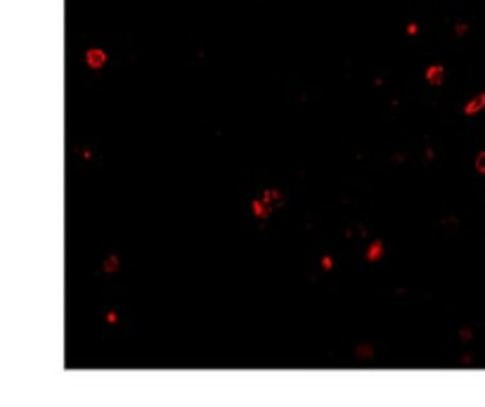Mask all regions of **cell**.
<instances>
[{
	"mask_svg": "<svg viewBox=\"0 0 485 407\" xmlns=\"http://www.w3.org/2000/svg\"><path fill=\"white\" fill-rule=\"evenodd\" d=\"M384 256V244L381 242H372V246L367 249V260H379Z\"/></svg>",
	"mask_w": 485,
	"mask_h": 407,
	"instance_id": "cell-7",
	"label": "cell"
},
{
	"mask_svg": "<svg viewBox=\"0 0 485 407\" xmlns=\"http://www.w3.org/2000/svg\"><path fill=\"white\" fill-rule=\"evenodd\" d=\"M457 33H466V26H464V24H457Z\"/></svg>",
	"mask_w": 485,
	"mask_h": 407,
	"instance_id": "cell-14",
	"label": "cell"
},
{
	"mask_svg": "<svg viewBox=\"0 0 485 407\" xmlns=\"http://www.w3.org/2000/svg\"><path fill=\"white\" fill-rule=\"evenodd\" d=\"M483 109H485V93H480L478 97H473V100H469L464 104V114H466V116H473V114H478V111H483Z\"/></svg>",
	"mask_w": 485,
	"mask_h": 407,
	"instance_id": "cell-3",
	"label": "cell"
},
{
	"mask_svg": "<svg viewBox=\"0 0 485 407\" xmlns=\"http://www.w3.org/2000/svg\"><path fill=\"white\" fill-rule=\"evenodd\" d=\"M107 322H118V315L114 313V310H111V313L107 315Z\"/></svg>",
	"mask_w": 485,
	"mask_h": 407,
	"instance_id": "cell-12",
	"label": "cell"
},
{
	"mask_svg": "<svg viewBox=\"0 0 485 407\" xmlns=\"http://www.w3.org/2000/svg\"><path fill=\"white\" fill-rule=\"evenodd\" d=\"M355 355H358V358H362V360H369V358L374 355V348H372L369 344H360L358 348H355Z\"/></svg>",
	"mask_w": 485,
	"mask_h": 407,
	"instance_id": "cell-8",
	"label": "cell"
},
{
	"mask_svg": "<svg viewBox=\"0 0 485 407\" xmlns=\"http://www.w3.org/2000/svg\"><path fill=\"white\" fill-rule=\"evenodd\" d=\"M471 336H473V331H471L469 327H462V329H459V338H462V341H469Z\"/></svg>",
	"mask_w": 485,
	"mask_h": 407,
	"instance_id": "cell-10",
	"label": "cell"
},
{
	"mask_svg": "<svg viewBox=\"0 0 485 407\" xmlns=\"http://www.w3.org/2000/svg\"><path fill=\"white\" fill-rule=\"evenodd\" d=\"M322 265H324V267H327V270H329V267L334 265V260L329 258V256H324V258H322Z\"/></svg>",
	"mask_w": 485,
	"mask_h": 407,
	"instance_id": "cell-11",
	"label": "cell"
},
{
	"mask_svg": "<svg viewBox=\"0 0 485 407\" xmlns=\"http://www.w3.org/2000/svg\"><path fill=\"white\" fill-rule=\"evenodd\" d=\"M476 171L485 173V152H480V154L476 157Z\"/></svg>",
	"mask_w": 485,
	"mask_h": 407,
	"instance_id": "cell-9",
	"label": "cell"
},
{
	"mask_svg": "<svg viewBox=\"0 0 485 407\" xmlns=\"http://www.w3.org/2000/svg\"><path fill=\"white\" fill-rule=\"evenodd\" d=\"M251 211H253V216H256V218L265 220L267 216H270V206H267L263 199H253V201H251Z\"/></svg>",
	"mask_w": 485,
	"mask_h": 407,
	"instance_id": "cell-4",
	"label": "cell"
},
{
	"mask_svg": "<svg viewBox=\"0 0 485 407\" xmlns=\"http://www.w3.org/2000/svg\"><path fill=\"white\" fill-rule=\"evenodd\" d=\"M118 265H121V260H118L116 253H111V256H107V260H104V265H102V270L107 275H114L118 270Z\"/></svg>",
	"mask_w": 485,
	"mask_h": 407,
	"instance_id": "cell-6",
	"label": "cell"
},
{
	"mask_svg": "<svg viewBox=\"0 0 485 407\" xmlns=\"http://www.w3.org/2000/svg\"><path fill=\"white\" fill-rule=\"evenodd\" d=\"M86 62L90 69H102L104 62H107V55H104V50H100V47H93V50L86 52Z\"/></svg>",
	"mask_w": 485,
	"mask_h": 407,
	"instance_id": "cell-1",
	"label": "cell"
},
{
	"mask_svg": "<svg viewBox=\"0 0 485 407\" xmlns=\"http://www.w3.org/2000/svg\"><path fill=\"white\" fill-rule=\"evenodd\" d=\"M407 33H417V24H409V26H407Z\"/></svg>",
	"mask_w": 485,
	"mask_h": 407,
	"instance_id": "cell-13",
	"label": "cell"
},
{
	"mask_svg": "<svg viewBox=\"0 0 485 407\" xmlns=\"http://www.w3.org/2000/svg\"><path fill=\"white\" fill-rule=\"evenodd\" d=\"M260 199H263L270 209H280V206H284V194L280 192V189H263Z\"/></svg>",
	"mask_w": 485,
	"mask_h": 407,
	"instance_id": "cell-2",
	"label": "cell"
},
{
	"mask_svg": "<svg viewBox=\"0 0 485 407\" xmlns=\"http://www.w3.org/2000/svg\"><path fill=\"white\" fill-rule=\"evenodd\" d=\"M426 81H429L431 86H440V83H443V66H440V64L429 66V71H426Z\"/></svg>",
	"mask_w": 485,
	"mask_h": 407,
	"instance_id": "cell-5",
	"label": "cell"
}]
</instances>
